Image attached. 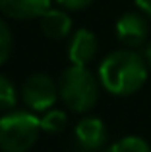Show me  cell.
<instances>
[{"label":"cell","instance_id":"1","mask_svg":"<svg viewBox=\"0 0 151 152\" xmlns=\"http://www.w3.org/2000/svg\"><path fill=\"white\" fill-rule=\"evenodd\" d=\"M147 60L136 50H116L99 66V83L114 96H130L147 81Z\"/></svg>","mask_w":151,"mask_h":152},{"label":"cell","instance_id":"2","mask_svg":"<svg viewBox=\"0 0 151 152\" xmlns=\"http://www.w3.org/2000/svg\"><path fill=\"white\" fill-rule=\"evenodd\" d=\"M99 85L93 73L85 66H70L58 79V94L72 112H89L97 104Z\"/></svg>","mask_w":151,"mask_h":152},{"label":"cell","instance_id":"3","mask_svg":"<svg viewBox=\"0 0 151 152\" xmlns=\"http://www.w3.org/2000/svg\"><path fill=\"white\" fill-rule=\"evenodd\" d=\"M41 131V119L31 112H10L0 118V150L27 152Z\"/></svg>","mask_w":151,"mask_h":152},{"label":"cell","instance_id":"4","mask_svg":"<svg viewBox=\"0 0 151 152\" xmlns=\"http://www.w3.org/2000/svg\"><path fill=\"white\" fill-rule=\"evenodd\" d=\"M58 96V85L47 73H33L23 81L21 100L33 112H49Z\"/></svg>","mask_w":151,"mask_h":152},{"label":"cell","instance_id":"5","mask_svg":"<svg viewBox=\"0 0 151 152\" xmlns=\"http://www.w3.org/2000/svg\"><path fill=\"white\" fill-rule=\"evenodd\" d=\"M116 37L128 48H138L149 39V21L138 12H128L116 21Z\"/></svg>","mask_w":151,"mask_h":152},{"label":"cell","instance_id":"6","mask_svg":"<svg viewBox=\"0 0 151 152\" xmlns=\"http://www.w3.org/2000/svg\"><path fill=\"white\" fill-rule=\"evenodd\" d=\"M76 142L83 152H97L107 142V125L99 118H83L76 125Z\"/></svg>","mask_w":151,"mask_h":152},{"label":"cell","instance_id":"7","mask_svg":"<svg viewBox=\"0 0 151 152\" xmlns=\"http://www.w3.org/2000/svg\"><path fill=\"white\" fill-rule=\"evenodd\" d=\"M97 37L91 33L89 29H78L74 37L70 39L68 45V58L72 66H85L95 58L97 54Z\"/></svg>","mask_w":151,"mask_h":152},{"label":"cell","instance_id":"8","mask_svg":"<svg viewBox=\"0 0 151 152\" xmlns=\"http://www.w3.org/2000/svg\"><path fill=\"white\" fill-rule=\"evenodd\" d=\"M0 10L14 19H33L50 10V0H0Z\"/></svg>","mask_w":151,"mask_h":152},{"label":"cell","instance_id":"9","mask_svg":"<svg viewBox=\"0 0 151 152\" xmlns=\"http://www.w3.org/2000/svg\"><path fill=\"white\" fill-rule=\"evenodd\" d=\"M39 19H41V31L45 33V37L54 39V41L66 39L72 31V19L62 10H53L50 8Z\"/></svg>","mask_w":151,"mask_h":152},{"label":"cell","instance_id":"10","mask_svg":"<svg viewBox=\"0 0 151 152\" xmlns=\"http://www.w3.org/2000/svg\"><path fill=\"white\" fill-rule=\"evenodd\" d=\"M103 152H151V146L141 137L130 135V137H124L120 141L113 142V145L107 146Z\"/></svg>","mask_w":151,"mask_h":152},{"label":"cell","instance_id":"11","mask_svg":"<svg viewBox=\"0 0 151 152\" xmlns=\"http://www.w3.org/2000/svg\"><path fill=\"white\" fill-rule=\"evenodd\" d=\"M68 123V115L62 110H50L41 118V129L47 133H62Z\"/></svg>","mask_w":151,"mask_h":152},{"label":"cell","instance_id":"12","mask_svg":"<svg viewBox=\"0 0 151 152\" xmlns=\"http://www.w3.org/2000/svg\"><path fill=\"white\" fill-rule=\"evenodd\" d=\"M16 102H18V93L14 83L0 73V110H12Z\"/></svg>","mask_w":151,"mask_h":152},{"label":"cell","instance_id":"13","mask_svg":"<svg viewBox=\"0 0 151 152\" xmlns=\"http://www.w3.org/2000/svg\"><path fill=\"white\" fill-rule=\"evenodd\" d=\"M12 42H14V39H12L10 27H8V23L0 18V66H2V64L8 60V56H10Z\"/></svg>","mask_w":151,"mask_h":152},{"label":"cell","instance_id":"14","mask_svg":"<svg viewBox=\"0 0 151 152\" xmlns=\"http://www.w3.org/2000/svg\"><path fill=\"white\" fill-rule=\"evenodd\" d=\"M56 2L66 10H83V8L91 6L93 0H56Z\"/></svg>","mask_w":151,"mask_h":152},{"label":"cell","instance_id":"15","mask_svg":"<svg viewBox=\"0 0 151 152\" xmlns=\"http://www.w3.org/2000/svg\"><path fill=\"white\" fill-rule=\"evenodd\" d=\"M134 2L138 4V8H140L147 18H151V0H134Z\"/></svg>","mask_w":151,"mask_h":152},{"label":"cell","instance_id":"16","mask_svg":"<svg viewBox=\"0 0 151 152\" xmlns=\"http://www.w3.org/2000/svg\"><path fill=\"white\" fill-rule=\"evenodd\" d=\"M145 60H147V64L151 67V41L147 42V46H145Z\"/></svg>","mask_w":151,"mask_h":152}]
</instances>
